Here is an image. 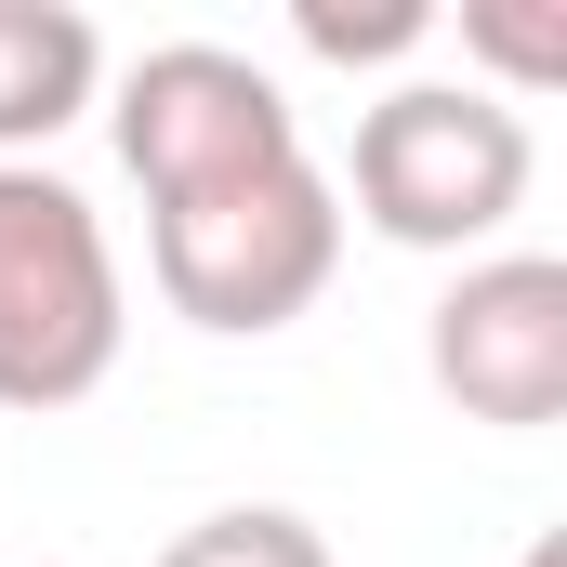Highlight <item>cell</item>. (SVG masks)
I'll return each mask as SVG.
<instances>
[{
    "instance_id": "obj_1",
    "label": "cell",
    "mask_w": 567,
    "mask_h": 567,
    "mask_svg": "<svg viewBox=\"0 0 567 567\" xmlns=\"http://www.w3.org/2000/svg\"><path fill=\"white\" fill-rule=\"evenodd\" d=\"M145 278L185 330H225V343H265L290 330L317 290L343 278V198L330 172L290 145L238 185H198V198H158L145 212Z\"/></svg>"
},
{
    "instance_id": "obj_2",
    "label": "cell",
    "mask_w": 567,
    "mask_h": 567,
    "mask_svg": "<svg viewBox=\"0 0 567 567\" xmlns=\"http://www.w3.org/2000/svg\"><path fill=\"white\" fill-rule=\"evenodd\" d=\"M528 172H542V145L488 80H396L357 120V158L330 198H357L343 225H370L396 251H488L528 212Z\"/></svg>"
},
{
    "instance_id": "obj_3",
    "label": "cell",
    "mask_w": 567,
    "mask_h": 567,
    "mask_svg": "<svg viewBox=\"0 0 567 567\" xmlns=\"http://www.w3.org/2000/svg\"><path fill=\"white\" fill-rule=\"evenodd\" d=\"M133 343V290L106 251V212L40 172L0 158V410H80Z\"/></svg>"
},
{
    "instance_id": "obj_4",
    "label": "cell",
    "mask_w": 567,
    "mask_h": 567,
    "mask_svg": "<svg viewBox=\"0 0 567 567\" xmlns=\"http://www.w3.org/2000/svg\"><path fill=\"white\" fill-rule=\"evenodd\" d=\"M423 370L462 423L542 435L567 410V265L555 251H475L423 317Z\"/></svg>"
},
{
    "instance_id": "obj_5",
    "label": "cell",
    "mask_w": 567,
    "mask_h": 567,
    "mask_svg": "<svg viewBox=\"0 0 567 567\" xmlns=\"http://www.w3.org/2000/svg\"><path fill=\"white\" fill-rule=\"evenodd\" d=\"M120 158H133L145 212L158 198H198V185H238V172H265L303 145L290 120V93L251 66V53H225V40H158L133 80H120Z\"/></svg>"
},
{
    "instance_id": "obj_6",
    "label": "cell",
    "mask_w": 567,
    "mask_h": 567,
    "mask_svg": "<svg viewBox=\"0 0 567 567\" xmlns=\"http://www.w3.org/2000/svg\"><path fill=\"white\" fill-rule=\"evenodd\" d=\"M106 93V27L80 0H0V158H40Z\"/></svg>"
},
{
    "instance_id": "obj_7",
    "label": "cell",
    "mask_w": 567,
    "mask_h": 567,
    "mask_svg": "<svg viewBox=\"0 0 567 567\" xmlns=\"http://www.w3.org/2000/svg\"><path fill=\"white\" fill-rule=\"evenodd\" d=\"M158 567H330V542H317V515H290V502H225V515L172 528Z\"/></svg>"
},
{
    "instance_id": "obj_8",
    "label": "cell",
    "mask_w": 567,
    "mask_h": 567,
    "mask_svg": "<svg viewBox=\"0 0 567 567\" xmlns=\"http://www.w3.org/2000/svg\"><path fill=\"white\" fill-rule=\"evenodd\" d=\"M462 53L502 66V80H488L502 106L542 93V80H567V27H555V13H515V0H462Z\"/></svg>"
},
{
    "instance_id": "obj_9",
    "label": "cell",
    "mask_w": 567,
    "mask_h": 567,
    "mask_svg": "<svg viewBox=\"0 0 567 567\" xmlns=\"http://www.w3.org/2000/svg\"><path fill=\"white\" fill-rule=\"evenodd\" d=\"M330 66H370V53H410V40H435V0H370V13H343V0H303L290 13Z\"/></svg>"
},
{
    "instance_id": "obj_10",
    "label": "cell",
    "mask_w": 567,
    "mask_h": 567,
    "mask_svg": "<svg viewBox=\"0 0 567 567\" xmlns=\"http://www.w3.org/2000/svg\"><path fill=\"white\" fill-rule=\"evenodd\" d=\"M515 567H567V542H555V528H542V542H528V555H515Z\"/></svg>"
}]
</instances>
